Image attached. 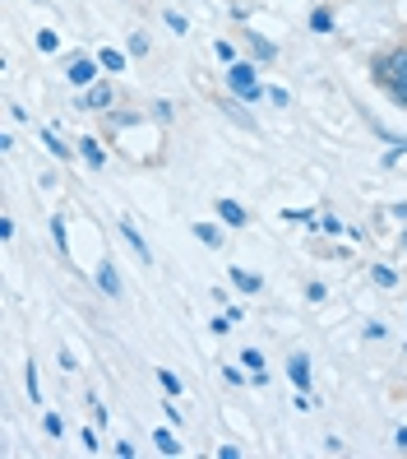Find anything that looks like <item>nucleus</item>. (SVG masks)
<instances>
[{
  "label": "nucleus",
  "instance_id": "9",
  "mask_svg": "<svg viewBox=\"0 0 407 459\" xmlns=\"http://www.w3.org/2000/svg\"><path fill=\"white\" fill-rule=\"evenodd\" d=\"M241 367L250 371V381H255V385H264V381H268V371H264V353H259V348H246V353H241Z\"/></svg>",
  "mask_w": 407,
  "mask_h": 459
},
{
  "label": "nucleus",
  "instance_id": "20",
  "mask_svg": "<svg viewBox=\"0 0 407 459\" xmlns=\"http://www.w3.org/2000/svg\"><path fill=\"white\" fill-rule=\"evenodd\" d=\"M42 144L51 149V158H61V163H65V158H70V144H61V140H56V134H51V130L42 134Z\"/></svg>",
  "mask_w": 407,
  "mask_h": 459
},
{
  "label": "nucleus",
  "instance_id": "34",
  "mask_svg": "<svg viewBox=\"0 0 407 459\" xmlns=\"http://www.w3.org/2000/svg\"><path fill=\"white\" fill-rule=\"evenodd\" d=\"M268 102H274V107H287L292 98H287V89H268Z\"/></svg>",
  "mask_w": 407,
  "mask_h": 459
},
{
  "label": "nucleus",
  "instance_id": "6",
  "mask_svg": "<svg viewBox=\"0 0 407 459\" xmlns=\"http://www.w3.org/2000/svg\"><path fill=\"white\" fill-rule=\"evenodd\" d=\"M218 219H223L227 228H246V223H250V213L241 209L236 200H218Z\"/></svg>",
  "mask_w": 407,
  "mask_h": 459
},
{
  "label": "nucleus",
  "instance_id": "36",
  "mask_svg": "<svg viewBox=\"0 0 407 459\" xmlns=\"http://www.w3.org/2000/svg\"><path fill=\"white\" fill-rule=\"evenodd\" d=\"M389 219H398V223H407V204H394V209H389Z\"/></svg>",
  "mask_w": 407,
  "mask_h": 459
},
{
  "label": "nucleus",
  "instance_id": "21",
  "mask_svg": "<svg viewBox=\"0 0 407 459\" xmlns=\"http://www.w3.org/2000/svg\"><path fill=\"white\" fill-rule=\"evenodd\" d=\"M157 385L176 399V394H181V376H176V371H157Z\"/></svg>",
  "mask_w": 407,
  "mask_h": 459
},
{
  "label": "nucleus",
  "instance_id": "13",
  "mask_svg": "<svg viewBox=\"0 0 407 459\" xmlns=\"http://www.w3.org/2000/svg\"><path fill=\"white\" fill-rule=\"evenodd\" d=\"M232 283H236L241 292H259V288H264V279L250 274V269H232Z\"/></svg>",
  "mask_w": 407,
  "mask_h": 459
},
{
  "label": "nucleus",
  "instance_id": "32",
  "mask_svg": "<svg viewBox=\"0 0 407 459\" xmlns=\"http://www.w3.org/2000/svg\"><path fill=\"white\" fill-rule=\"evenodd\" d=\"M315 223H319V228H324V232H343V223H338V219H334V213H324V219H315Z\"/></svg>",
  "mask_w": 407,
  "mask_h": 459
},
{
  "label": "nucleus",
  "instance_id": "28",
  "mask_svg": "<svg viewBox=\"0 0 407 459\" xmlns=\"http://www.w3.org/2000/svg\"><path fill=\"white\" fill-rule=\"evenodd\" d=\"M29 394H33V403H42V385H38V367L29 362Z\"/></svg>",
  "mask_w": 407,
  "mask_h": 459
},
{
  "label": "nucleus",
  "instance_id": "29",
  "mask_svg": "<svg viewBox=\"0 0 407 459\" xmlns=\"http://www.w3.org/2000/svg\"><path fill=\"white\" fill-rule=\"evenodd\" d=\"M79 441H84V446H89L93 455L102 450V441H98V431H93V427H84V431H79Z\"/></svg>",
  "mask_w": 407,
  "mask_h": 459
},
{
  "label": "nucleus",
  "instance_id": "22",
  "mask_svg": "<svg viewBox=\"0 0 407 459\" xmlns=\"http://www.w3.org/2000/svg\"><path fill=\"white\" fill-rule=\"evenodd\" d=\"M213 56H218V61H227V65H232V61H236V47L218 38V42H213Z\"/></svg>",
  "mask_w": 407,
  "mask_h": 459
},
{
  "label": "nucleus",
  "instance_id": "12",
  "mask_svg": "<svg viewBox=\"0 0 407 459\" xmlns=\"http://www.w3.org/2000/svg\"><path fill=\"white\" fill-rule=\"evenodd\" d=\"M218 107H223V112H227V117H232L236 126H246V130H255V121H250L246 112H241V98H236V93H232V98H223Z\"/></svg>",
  "mask_w": 407,
  "mask_h": 459
},
{
  "label": "nucleus",
  "instance_id": "1",
  "mask_svg": "<svg viewBox=\"0 0 407 459\" xmlns=\"http://www.w3.org/2000/svg\"><path fill=\"white\" fill-rule=\"evenodd\" d=\"M227 89H232L241 102H250V107L268 98V89L259 84V74H255L250 61H232V65H227Z\"/></svg>",
  "mask_w": 407,
  "mask_h": 459
},
{
  "label": "nucleus",
  "instance_id": "11",
  "mask_svg": "<svg viewBox=\"0 0 407 459\" xmlns=\"http://www.w3.org/2000/svg\"><path fill=\"white\" fill-rule=\"evenodd\" d=\"M246 42H250V51H255L259 61H278V47L268 42V38H259V33H246Z\"/></svg>",
  "mask_w": 407,
  "mask_h": 459
},
{
  "label": "nucleus",
  "instance_id": "37",
  "mask_svg": "<svg viewBox=\"0 0 407 459\" xmlns=\"http://www.w3.org/2000/svg\"><path fill=\"white\" fill-rule=\"evenodd\" d=\"M398 255H407V223H403V237H398Z\"/></svg>",
  "mask_w": 407,
  "mask_h": 459
},
{
  "label": "nucleus",
  "instance_id": "26",
  "mask_svg": "<svg viewBox=\"0 0 407 459\" xmlns=\"http://www.w3.org/2000/svg\"><path fill=\"white\" fill-rule=\"evenodd\" d=\"M130 56H148V38H144V33L130 38Z\"/></svg>",
  "mask_w": 407,
  "mask_h": 459
},
{
  "label": "nucleus",
  "instance_id": "8",
  "mask_svg": "<svg viewBox=\"0 0 407 459\" xmlns=\"http://www.w3.org/2000/svg\"><path fill=\"white\" fill-rule=\"evenodd\" d=\"M79 153H84L89 168H106V149H102V140H93V134H84V140H79Z\"/></svg>",
  "mask_w": 407,
  "mask_h": 459
},
{
  "label": "nucleus",
  "instance_id": "16",
  "mask_svg": "<svg viewBox=\"0 0 407 459\" xmlns=\"http://www.w3.org/2000/svg\"><path fill=\"white\" fill-rule=\"evenodd\" d=\"M153 441H157L162 455H181V441L172 437V427H157V431H153Z\"/></svg>",
  "mask_w": 407,
  "mask_h": 459
},
{
  "label": "nucleus",
  "instance_id": "18",
  "mask_svg": "<svg viewBox=\"0 0 407 459\" xmlns=\"http://www.w3.org/2000/svg\"><path fill=\"white\" fill-rule=\"evenodd\" d=\"M51 237H56V251L70 260V232H65V219H51Z\"/></svg>",
  "mask_w": 407,
  "mask_h": 459
},
{
  "label": "nucleus",
  "instance_id": "30",
  "mask_svg": "<svg viewBox=\"0 0 407 459\" xmlns=\"http://www.w3.org/2000/svg\"><path fill=\"white\" fill-rule=\"evenodd\" d=\"M162 418H167L172 427H181V403H162Z\"/></svg>",
  "mask_w": 407,
  "mask_h": 459
},
{
  "label": "nucleus",
  "instance_id": "31",
  "mask_svg": "<svg viewBox=\"0 0 407 459\" xmlns=\"http://www.w3.org/2000/svg\"><path fill=\"white\" fill-rule=\"evenodd\" d=\"M208 330H213V334H227V330H232V316H213Z\"/></svg>",
  "mask_w": 407,
  "mask_h": 459
},
{
  "label": "nucleus",
  "instance_id": "15",
  "mask_svg": "<svg viewBox=\"0 0 407 459\" xmlns=\"http://www.w3.org/2000/svg\"><path fill=\"white\" fill-rule=\"evenodd\" d=\"M310 29H315V33H334V10L315 5V10H310Z\"/></svg>",
  "mask_w": 407,
  "mask_h": 459
},
{
  "label": "nucleus",
  "instance_id": "2",
  "mask_svg": "<svg viewBox=\"0 0 407 459\" xmlns=\"http://www.w3.org/2000/svg\"><path fill=\"white\" fill-rule=\"evenodd\" d=\"M74 107H84V112H112V107H116V89L106 84V79H98V84L84 89V98H79Z\"/></svg>",
  "mask_w": 407,
  "mask_h": 459
},
{
  "label": "nucleus",
  "instance_id": "10",
  "mask_svg": "<svg viewBox=\"0 0 407 459\" xmlns=\"http://www.w3.org/2000/svg\"><path fill=\"white\" fill-rule=\"evenodd\" d=\"M190 232H195V241H204L208 251H223V228H213V223H195Z\"/></svg>",
  "mask_w": 407,
  "mask_h": 459
},
{
  "label": "nucleus",
  "instance_id": "3",
  "mask_svg": "<svg viewBox=\"0 0 407 459\" xmlns=\"http://www.w3.org/2000/svg\"><path fill=\"white\" fill-rule=\"evenodd\" d=\"M93 283H98V292H106V297H121L125 288H121V269L112 264V260H102L98 269H93Z\"/></svg>",
  "mask_w": 407,
  "mask_h": 459
},
{
  "label": "nucleus",
  "instance_id": "35",
  "mask_svg": "<svg viewBox=\"0 0 407 459\" xmlns=\"http://www.w3.org/2000/svg\"><path fill=\"white\" fill-rule=\"evenodd\" d=\"M0 241H14V219H0Z\"/></svg>",
  "mask_w": 407,
  "mask_h": 459
},
{
  "label": "nucleus",
  "instance_id": "23",
  "mask_svg": "<svg viewBox=\"0 0 407 459\" xmlns=\"http://www.w3.org/2000/svg\"><path fill=\"white\" fill-rule=\"evenodd\" d=\"M162 19H167V29H172V33H190V23H185V14L167 10V14H162Z\"/></svg>",
  "mask_w": 407,
  "mask_h": 459
},
{
  "label": "nucleus",
  "instance_id": "25",
  "mask_svg": "<svg viewBox=\"0 0 407 459\" xmlns=\"http://www.w3.org/2000/svg\"><path fill=\"white\" fill-rule=\"evenodd\" d=\"M38 47H42V51H47V56H51V51H56V47H61V38H56V33H51V29H42V33H38Z\"/></svg>",
  "mask_w": 407,
  "mask_h": 459
},
{
  "label": "nucleus",
  "instance_id": "27",
  "mask_svg": "<svg viewBox=\"0 0 407 459\" xmlns=\"http://www.w3.org/2000/svg\"><path fill=\"white\" fill-rule=\"evenodd\" d=\"M42 427H47V437H61V431H65V422H61L56 413H47V418H42Z\"/></svg>",
  "mask_w": 407,
  "mask_h": 459
},
{
  "label": "nucleus",
  "instance_id": "33",
  "mask_svg": "<svg viewBox=\"0 0 407 459\" xmlns=\"http://www.w3.org/2000/svg\"><path fill=\"white\" fill-rule=\"evenodd\" d=\"M306 297H310V302H324V297H329V288H324V283H310Z\"/></svg>",
  "mask_w": 407,
  "mask_h": 459
},
{
  "label": "nucleus",
  "instance_id": "7",
  "mask_svg": "<svg viewBox=\"0 0 407 459\" xmlns=\"http://www.w3.org/2000/svg\"><path fill=\"white\" fill-rule=\"evenodd\" d=\"M121 237H125V241H130V247H134V255H140V260H144V264H153V255H148V241H144V237H140V228H134V223H130V219H121Z\"/></svg>",
  "mask_w": 407,
  "mask_h": 459
},
{
  "label": "nucleus",
  "instance_id": "5",
  "mask_svg": "<svg viewBox=\"0 0 407 459\" xmlns=\"http://www.w3.org/2000/svg\"><path fill=\"white\" fill-rule=\"evenodd\" d=\"M287 376H292L296 390L310 394V358H306V353H292V358H287Z\"/></svg>",
  "mask_w": 407,
  "mask_h": 459
},
{
  "label": "nucleus",
  "instance_id": "19",
  "mask_svg": "<svg viewBox=\"0 0 407 459\" xmlns=\"http://www.w3.org/2000/svg\"><path fill=\"white\" fill-rule=\"evenodd\" d=\"M370 279H375L379 288H398V274H394L389 264H375V269H370Z\"/></svg>",
  "mask_w": 407,
  "mask_h": 459
},
{
  "label": "nucleus",
  "instance_id": "4",
  "mask_svg": "<svg viewBox=\"0 0 407 459\" xmlns=\"http://www.w3.org/2000/svg\"><path fill=\"white\" fill-rule=\"evenodd\" d=\"M98 70H102V61H89V56H79L65 74H70V84H79V89H89V84H98Z\"/></svg>",
  "mask_w": 407,
  "mask_h": 459
},
{
  "label": "nucleus",
  "instance_id": "17",
  "mask_svg": "<svg viewBox=\"0 0 407 459\" xmlns=\"http://www.w3.org/2000/svg\"><path fill=\"white\" fill-rule=\"evenodd\" d=\"M385 93H389V102H394V107H407V74L389 79V84H385Z\"/></svg>",
  "mask_w": 407,
  "mask_h": 459
},
{
  "label": "nucleus",
  "instance_id": "24",
  "mask_svg": "<svg viewBox=\"0 0 407 459\" xmlns=\"http://www.w3.org/2000/svg\"><path fill=\"white\" fill-rule=\"evenodd\" d=\"M283 219L287 223H315V213L310 209H283Z\"/></svg>",
  "mask_w": 407,
  "mask_h": 459
},
{
  "label": "nucleus",
  "instance_id": "14",
  "mask_svg": "<svg viewBox=\"0 0 407 459\" xmlns=\"http://www.w3.org/2000/svg\"><path fill=\"white\" fill-rule=\"evenodd\" d=\"M98 61H102V70H106V74H116V70H125V51L102 47V56H98Z\"/></svg>",
  "mask_w": 407,
  "mask_h": 459
}]
</instances>
